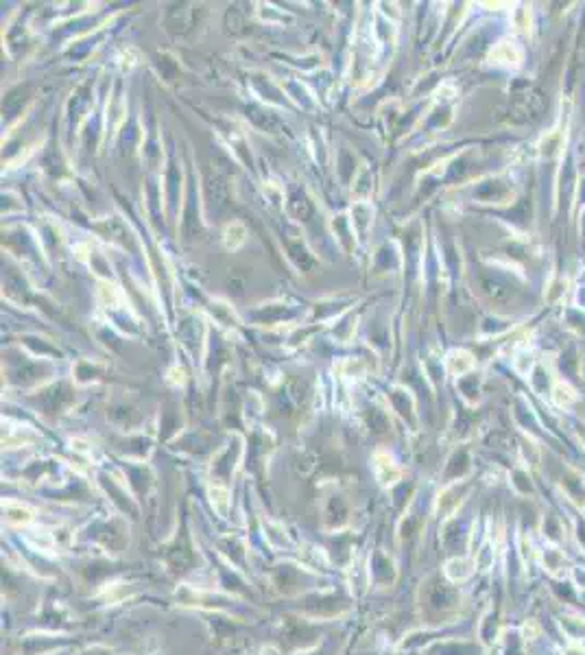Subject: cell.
I'll list each match as a JSON object with an SVG mask.
<instances>
[{"label":"cell","instance_id":"6da1fadb","mask_svg":"<svg viewBox=\"0 0 585 655\" xmlns=\"http://www.w3.org/2000/svg\"><path fill=\"white\" fill-rule=\"evenodd\" d=\"M487 290H489V295H491L494 300H507V297H509V290H507L505 286H501V284H496V282H489V284H487Z\"/></svg>","mask_w":585,"mask_h":655}]
</instances>
